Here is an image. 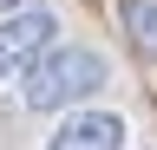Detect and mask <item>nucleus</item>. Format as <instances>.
<instances>
[{
	"label": "nucleus",
	"mask_w": 157,
	"mask_h": 150,
	"mask_svg": "<svg viewBox=\"0 0 157 150\" xmlns=\"http://www.w3.org/2000/svg\"><path fill=\"white\" fill-rule=\"evenodd\" d=\"M46 150H124V118L118 111H72L46 137Z\"/></svg>",
	"instance_id": "obj_3"
},
{
	"label": "nucleus",
	"mask_w": 157,
	"mask_h": 150,
	"mask_svg": "<svg viewBox=\"0 0 157 150\" xmlns=\"http://www.w3.org/2000/svg\"><path fill=\"white\" fill-rule=\"evenodd\" d=\"M52 13H7L0 20V79H20L39 52L52 46Z\"/></svg>",
	"instance_id": "obj_2"
},
{
	"label": "nucleus",
	"mask_w": 157,
	"mask_h": 150,
	"mask_svg": "<svg viewBox=\"0 0 157 150\" xmlns=\"http://www.w3.org/2000/svg\"><path fill=\"white\" fill-rule=\"evenodd\" d=\"M118 20H124L131 46L157 59V0H118Z\"/></svg>",
	"instance_id": "obj_4"
},
{
	"label": "nucleus",
	"mask_w": 157,
	"mask_h": 150,
	"mask_svg": "<svg viewBox=\"0 0 157 150\" xmlns=\"http://www.w3.org/2000/svg\"><path fill=\"white\" fill-rule=\"evenodd\" d=\"M0 13H20V0H0Z\"/></svg>",
	"instance_id": "obj_5"
},
{
	"label": "nucleus",
	"mask_w": 157,
	"mask_h": 150,
	"mask_svg": "<svg viewBox=\"0 0 157 150\" xmlns=\"http://www.w3.org/2000/svg\"><path fill=\"white\" fill-rule=\"evenodd\" d=\"M98 85H105V52H92V46H46L20 72V104L26 111H72Z\"/></svg>",
	"instance_id": "obj_1"
}]
</instances>
